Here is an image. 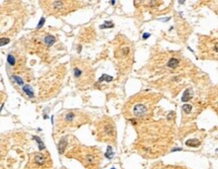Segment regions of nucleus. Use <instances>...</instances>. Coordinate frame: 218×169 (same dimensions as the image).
<instances>
[{
    "label": "nucleus",
    "instance_id": "nucleus-4",
    "mask_svg": "<svg viewBox=\"0 0 218 169\" xmlns=\"http://www.w3.org/2000/svg\"><path fill=\"white\" fill-rule=\"evenodd\" d=\"M47 162V158L44 154H41V153H37L34 155V163L38 166H43L44 164H45Z\"/></svg>",
    "mask_w": 218,
    "mask_h": 169
},
{
    "label": "nucleus",
    "instance_id": "nucleus-16",
    "mask_svg": "<svg viewBox=\"0 0 218 169\" xmlns=\"http://www.w3.org/2000/svg\"><path fill=\"white\" fill-rule=\"evenodd\" d=\"M12 79L18 84V85H20V86H23V84H24V82H23V80L21 79L20 77H18L17 75H12Z\"/></svg>",
    "mask_w": 218,
    "mask_h": 169
},
{
    "label": "nucleus",
    "instance_id": "nucleus-13",
    "mask_svg": "<svg viewBox=\"0 0 218 169\" xmlns=\"http://www.w3.org/2000/svg\"><path fill=\"white\" fill-rule=\"evenodd\" d=\"M34 140H36V142L37 143V145H38V148H39V150L41 151H43L44 148H45V146H44V142L41 140V138H38V137H36V136H33L32 137Z\"/></svg>",
    "mask_w": 218,
    "mask_h": 169
},
{
    "label": "nucleus",
    "instance_id": "nucleus-6",
    "mask_svg": "<svg viewBox=\"0 0 218 169\" xmlns=\"http://www.w3.org/2000/svg\"><path fill=\"white\" fill-rule=\"evenodd\" d=\"M44 43L47 47H51L56 43V38L53 36V35H48L45 36L44 38Z\"/></svg>",
    "mask_w": 218,
    "mask_h": 169
},
{
    "label": "nucleus",
    "instance_id": "nucleus-5",
    "mask_svg": "<svg viewBox=\"0 0 218 169\" xmlns=\"http://www.w3.org/2000/svg\"><path fill=\"white\" fill-rule=\"evenodd\" d=\"M67 145H68V140L66 138H62L59 142V145H58V151L61 155L64 154V152L67 148Z\"/></svg>",
    "mask_w": 218,
    "mask_h": 169
},
{
    "label": "nucleus",
    "instance_id": "nucleus-17",
    "mask_svg": "<svg viewBox=\"0 0 218 169\" xmlns=\"http://www.w3.org/2000/svg\"><path fill=\"white\" fill-rule=\"evenodd\" d=\"M113 80V78L111 77V76H108V75H102L101 77H100V79H99V82H102V81H106V82H110V81H112Z\"/></svg>",
    "mask_w": 218,
    "mask_h": 169
},
{
    "label": "nucleus",
    "instance_id": "nucleus-21",
    "mask_svg": "<svg viewBox=\"0 0 218 169\" xmlns=\"http://www.w3.org/2000/svg\"><path fill=\"white\" fill-rule=\"evenodd\" d=\"M44 21H45V19H44V17H42V19H41V21L38 22V24H37V29H41V27L44 25Z\"/></svg>",
    "mask_w": 218,
    "mask_h": 169
},
{
    "label": "nucleus",
    "instance_id": "nucleus-24",
    "mask_svg": "<svg viewBox=\"0 0 218 169\" xmlns=\"http://www.w3.org/2000/svg\"><path fill=\"white\" fill-rule=\"evenodd\" d=\"M81 49H82V46H79V47H78V52H79V53L81 52Z\"/></svg>",
    "mask_w": 218,
    "mask_h": 169
},
{
    "label": "nucleus",
    "instance_id": "nucleus-25",
    "mask_svg": "<svg viewBox=\"0 0 218 169\" xmlns=\"http://www.w3.org/2000/svg\"><path fill=\"white\" fill-rule=\"evenodd\" d=\"M115 2H116V1H110V3H111L112 5H114V4H115Z\"/></svg>",
    "mask_w": 218,
    "mask_h": 169
},
{
    "label": "nucleus",
    "instance_id": "nucleus-22",
    "mask_svg": "<svg viewBox=\"0 0 218 169\" xmlns=\"http://www.w3.org/2000/svg\"><path fill=\"white\" fill-rule=\"evenodd\" d=\"M143 40H145V38H150V33H145V35H143Z\"/></svg>",
    "mask_w": 218,
    "mask_h": 169
},
{
    "label": "nucleus",
    "instance_id": "nucleus-15",
    "mask_svg": "<svg viewBox=\"0 0 218 169\" xmlns=\"http://www.w3.org/2000/svg\"><path fill=\"white\" fill-rule=\"evenodd\" d=\"M113 155H114V152L112 151V147L108 146V147H107V152L105 153V157L108 158V159H111L113 157Z\"/></svg>",
    "mask_w": 218,
    "mask_h": 169
},
{
    "label": "nucleus",
    "instance_id": "nucleus-7",
    "mask_svg": "<svg viewBox=\"0 0 218 169\" xmlns=\"http://www.w3.org/2000/svg\"><path fill=\"white\" fill-rule=\"evenodd\" d=\"M85 163L88 165H94L96 164V157L93 154H88L85 156Z\"/></svg>",
    "mask_w": 218,
    "mask_h": 169
},
{
    "label": "nucleus",
    "instance_id": "nucleus-26",
    "mask_svg": "<svg viewBox=\"0 0 218 169\" xmlns=\"http://www.w3.org/2000/svg\"><path fill=\"white\" fill-rule=\"evenodd\" d=\"M111 169H115V168H111Z\"/></svg>",
    "mask_w": 218,
    "mask_h": 169
},
{
    "label": "nucleus",
    "instance_id": "nucleus-10",
    "mask_svg": "<svg viewBox=\"0 0 218 169\" xmlns=\"http://www.w3.org/2000/svg\"><path fill=\"white\" fill-rule=\"evenodd\" d=\"M200 144H201L200 141L197 139H190V140L186 141V145L189 146V147H193V148L198 147V146H200Z\"/></svg>",
    "mask_w": 218,
    "mask_h": 169
},
{
    "label": "nucleus",
    "instance_id": "nucleus-8",
    "mask_svg": "<svg viewBox=\"0 0 218 169\" xmlns=\"http://www.w3.org/2000/svg\"><path fill=\"white\" fill-rule=\"evenodd\" d=\"M180 64V61L176 59V58H171L168 62V67L169 68H172V69H176L178 66Z\"/></svg>",
    "mask_w": 218,
    "mask_h": 169
},
{
    "label": "nucleus",
    "instance_id": "nucleus-3",
    "mask_svg": "<svg viewBox=\"0 0 218 169\" xmlns=\"http://www.w3.org/2000/svg\"><path fill=\"white\" fill-rule=\"evenodd\" d=\"M49 6H51V10L61 11V10H63L65 8L66 2L65 1H51V3H49Z\"/></svg>",
    "mask_w": 218,
    "mask_h": 169
},
{
    "label": "nucleus",
    "instance_id": "nucleus-1",
    "mask_svg": "<svg viewBox=\"0 0 218 169\" xmlns=\"http://www.w3.org/2000/svg\"><path fill=\"white\" fill-rule=\"evenodd\" d=\"M147 112V108L146 105H145L143 103H137L134 105L133 108V115L136 117H142L146 115Z\"/></svg>",
    "mask_w": 218,
    "mask_h": 169
},
{
    "label": "nucleus",
    "instance_id": "nucleus-2",
    "mask_svg": "<svg viewBox=\"0 0 218 169\" xmlns=\"http://www.w3.org/2000/svg\"><path fill=\"white\" fill-rule=\"evenodd\" d=\"M102 131H103V135H104V136H107V137L113 136V135L115 134V128L113 126V123L112 122L105 123L104 125H103Z\"/></svg>",
    "mask_w": 218,
    "mask_h": 169
},
{
    "label": "nucleus",
    "instance_id": "nucleus-11",
    "mask_svg": "<svg viewBox=\"0 0 218 169\" xmlns=\"http://www.w3.org/2000/svg\"><path fill=\"white\" fill-rule=\"evenodd\" d=\"M76 115L74 114V112H68V114L65 115V121L67 123H73L74 121H75L76 119Z\"/></svg>",
    "mask_w": 218,
    "mask_h": 169
},
{
    "label": "nucleus",
    "instance_id": "nucleus-23",
    "mask_svg": "<svg viewBox=\"0 0 218 169\" xmlns=\"http://www.w3.org/2000/svg\"><path fill=\"white\" fill-rule=\"evenodd\" d=\"M214 49H215L216 52L218 53V43H216V44H215V47H214Z\"/></svg>",
    "mask_w": 218,
    "mask_h": 169
},
{
    "label": "nucleus",
    "instance_id": "nucleus-9",
    "mask_svg": "<svg viewBox=\"0 0 218 169\" xmlns=\"http://www.w3.org/2000/svg\"><path fill=\"white\" fill-rule=\"evenodd\" d=\"M193 97V93H192V89H187L186 91L184 92V94H183L182 96V101H184V102H186V101L192 99Z\"/></svg>",
    "mask_w": 218,
    "mask_h": 169
},
{
    "label": "nucleus",
    "instance_id": "nucleus-19",
    "mask_svg": "<svg viewBox=\"0 0 218 169\" xmlns=\"http://www.w3.org/2000/svg\"><path fill=\"white\" fill-rule=\"evenodd\" d=\"M182 108H183V110H184L185 114H190L191 110H192V105H190V104H184V105L182 106Z\"/></svg>",
    "mask_w": 218,
    "mask_h": 169
},
{
    "label": "nucleus",
    "instance_id": "nucleus-20",
    "mask_svg": "<svg viewBox=\"0 0 218 169\" xmlns=\"http://www.w3.org/2000/svg\"><path fill=\"white\" fill-rule=\"evenodd\" d=\"M9 42H10V40H9L8 38H0V47L5 46V45L9 44Z\"/></svg>",
    "mask_w": 218,
    "mask_h": 169
},
{
    "label": "nucleus",
    "instance_id": "nucleus-12",
    "mask_svg": "<svg viewBox=\"0 0 218 169\" xmlns=\"http://www.w3.org/2000/svg\"><path fill=\"white\" fill-rule=\"evenodd\" d=\"M22 90H23L24 93H26L29 97H33V91H32V89L30 88L29 85H24L23 87H22Z\"/></svg>",
    "mask_w": 218,
    "mask_h": 169
},
{
    "label": "nucleus",
    "instance_id": "nucleus-18",
    "mask_svg": "<svg viewBox=\"0 0 218 169\" xmlns=\"http://www.w3.org/2000/svg\"><path fill=\"white\" fill-rule=\"evenodd\" d=\"M113 26H114V24L111 21H105V23L100 25V29H111V27H113Z\"/></svg>",
    "mask_w": 218,
    "mask_h": 169
},
{
    "label": "nucleus",
    "instance_id": "nucleus-14",
    "mask_svg": "<svg viewBox=\"0 0 218 169\" xmlns=\"http://www.w3.org/2000/svg\"><path fill=\"white\" fill-rule=\"evenodd\" d=\"M15 62H16V60H15V57L12 55V54H8L7 55V63L11 66V67H13L14 65H15Z\"/></svg>",
    "mask_w": 218,
    "mask_h": 169
}]
</instances>
